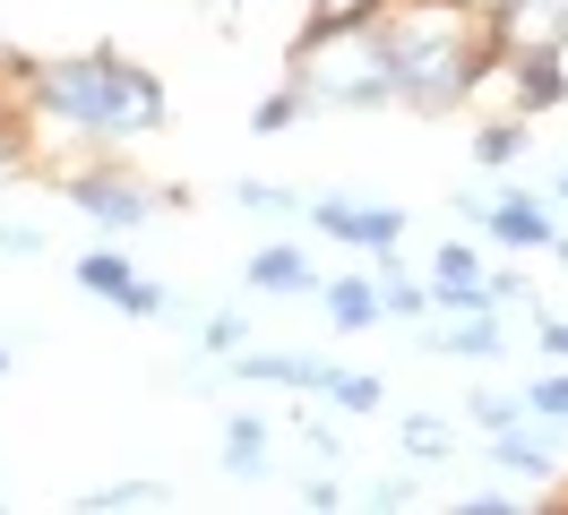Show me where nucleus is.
<instances>
[{"instance_id":"nucleus-11","label":"nucleus","mask_w":568,"mask_h":515,"mask_svg":"<svg viewBox=\"0 0 568 515\" xmlns=\"http://www.w3.org/2000/svg\"><path fill=\"white\" fill-rule=\"evenodd\" d=\"M327 301H336V318H345V327H362V318H371V292H362V284H345V292H327Z\"/></svg>"},{"instance_id":"nucleus-14","label":"nucleus","mask_w":568,"mask_h":515,"mask_svg":"<svg viewBox=\"0 0 568 515\" xmlns=\"http://www.w3.org/2000/svg\"><path fill=\"white\" fill-rule=\"evenodd\" d=\"M362 0H320V18H354Z\"/></svg>"},{"instance_id":"nucleus-10","label":"nucleus","mask_w":568,"mask_h":515,"mask_svg":"<svg viewBox=\"0 0 568 515\" xmlns=\"http://www.w3.org/2000/svg\"><path fill=\"white\" fill-rule=\"evenodd\" d=\"M430 343H457V352H499V336H491V327H439Z\"/></svg>"},{"instance_id":"nucleus-2","label":"nucleus","mask_w":568,"mask_h":515,"mask_svg":"<svg viewBox=\"0 0 568 515\" xmlns=\"http://www.w3.org/2000/svg\"><path fill=\"white\" fill-rule=\"evenodd\" d=\"M388 78H396V86H414V95H448V86H465V61L448 52V27L430 18V27L396 34V43H388Z\"/></svg>"},{"instance_id":"nucleus-15","label":"nucleus","mask_w":568,"mask_h":515,"mask_svg":"<svg viewBox=\"0 0 568 515\" xmlns=\"http://www.w3.org/2000/svg\"><path fill=\"white\" fill-rule=\"evenodd\" d=\"M560 189H568V181H560Z\"/></svg>"},{"instance_id":"nucleus-4","label":"nucleus","mask_w":568,"mask_h":515,"mask_svg":"<svg viewBox=\"0 0 568 515\" xmlns=\"http://www.w3.org/2000/svg\"><path fill=\"white\" fill-rule=\"evenodd\" d=\"M78 206H87V215H104V224H139V215H146L121 181H78Z\"/></svg>"},{"instance_id":"nucleus-12","label":"nucleus","mask_w":568,"mask_h":515,"mask_svg":"<svg viewBox=\"0 0 568 515\" xmlns=\"http://www.w3.org/2000/svg\"><path fill=\"white\" fill-rule=\"evenodd\" d=\"M499 464H517V473H542V446H526V439H508V446H499Z\"/></svg>"},{"instance_id":"nucleus-3","label":"nucleus","mask_w":568,"mask_h":515,"mask_svg":"<svg viewBox=\"0 0 568 515\" xmlns=\"http://www.w3.org/2000/svg\"><path fill=\"white\" fill-rule=\"evenodd\" d=\"M320 224L345 240H396V206H320Z\"/></svg>"},{"instance_id":"nucleus-5","label":"nucleus","mask_w":568,"mask_h":515,"mask_svg":"<svg viewBox=\"0 0 568 515\" xmlns=\"http://www.w3.org/2000/svg\"><path fill=\"white\" fill-rule=\"evenodd\" d=\"M78 284H95V292H121L130 309H155V292H146V284H130V267H121V258H87V267H78Z\"/></svg>"},{"instance_id":"nucleus-9","label":"nucleus","mask_w":568,"mask_h":515,"mask_svg":"<svg viewBox=\"0 0 568 515\" xmlns=\"http://www.w3.org/2000/svg\"><path fill=\"white\" fill-rule=\"evenodd\" d=\"M491 224H499L508 240H542V215H534V206H499Z\"/></svg>"},{"instance_id":"nucleus-7","label":"nucleus","mask_w":568,"mask_h":515,"mask_svg":"<svg viewBox=\"0 0 568 515\" xmlns=\"http://www.w3.org/2000/svg\"><path fill=\"white\" fill-rule=\"evenodd\" d=\"M224 455H233V473H258V455H267V430H258V421H233V430H224Z\"/></svg>"},{"instance_id":"nucleus-13","label":"nucleus","mask_w":568,"mask_h":515,"mask_svg":"<svg viewBox=\"0 0 568 515\" xmlns=\"http://www.w3.org/2000/svg\"><path fill=\"white\" fill-rule=\"evenodd\" d=\"M534 412H568V378H542V387H534Z\"/></svg>"},{"instance_id":"nucleus-1","label":"nucleus","mask_w":568,"mask_h":515,"mask_svg":"<svg viewBox=\"0 0 568 515\" xmlns=\"http://www.w3.org/2000/svg\"><path fill=\"white\" fill-rule=\"evenodd\" d=\"M43 103H52L61 121H78V130H121V137H139V130L164 121V86H155L146 69L112 61V52L70 61V69H43Z\"/></svg>"},{"instance_id":"nucleus-8","label":"nucleus","mask_w":568,"mask_h":515,"mask_svg":"<svg viewBox=\"0 0 568 515\" xmlns=\"http://www.w3.org/2000/svg\"><path fill=\"white\" fill-rule=\"evenodd\" d=\"M439 292H465V301H483V275L465 249H439Z\"/></svg>"},{"instance_id":"nucleus-6","label":"nucleus","mask_w":568,"mask_h":515,"mask_svg":"<svg viewBox=\"0 0 568 515\" xmlns=\"http://www.w3.org/2000/svg\"><path fill=\"white\" fill-rule=\"evenodd\" d=\"M250 284H267V292H302L311 267H302L293 249H258V258H250Z\"/></svg>"}]
</instances>
